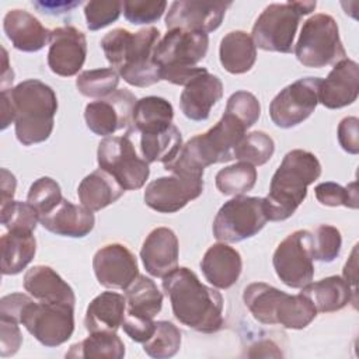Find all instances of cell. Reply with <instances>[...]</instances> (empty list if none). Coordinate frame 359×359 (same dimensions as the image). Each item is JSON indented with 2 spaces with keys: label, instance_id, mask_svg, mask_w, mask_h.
Segmentation results:
<instances>
[{
  "label": "cell",
  "instance_id": "cell-1",
  "mask_svg": "<svg viewBox=\"0 0 359 359\" xmlns=\"http://www.w3.org/2000/svg\"><path fill=\"white\" fill-rule=\"evenodd\" d=\"M163 289L170 297L174 317L188 328L213 334L223 324L222 294L203 285L196 273L187 266H177L163 278Z\"/></svg>",
  "mask_w": 359,
  "mask_h": 359
},
{
  "label": "cell",
  "instance_id": "cell-2",
  "mask_svg": "<svg viewBox=\"0 0 359 359\" xmlns=\"http://www.w3.org/2000/svg\"><path fill=\"white\" fill-rule=\"evenodd\" d=\"M160 41V31L154 27L130 32L123 28L109 31L101 39V48L111 67L133 87H150L161 80L160 67L153 53Z\"/></svg>",
  "mask_w": 359,
  "mask_h": 359
},
{
  "label": "cell",
  "instance_id": "cell-3",
  "mask_svg": "<svg viewBox=\"0 0 359 359\" xmlns=\"http://www.w3.org/2000/svg\"><path fill=\"white\" fill-rule=\"evenodd\" d=\"M245 130L247 128L236 116L224 112L215 126L182 144L178 154L164 164V170L172 174L203 177L206 167L234 158V150L245 136Z\"/></svg>",
  "mask_w": 359,
  "mask_h": 359
},
{
  "label": "cell",
  "instance_id": "cell-4",
  "mask_svg": "<svg viewBox=\"0 0 359 359\" xmlns=\"http://www.w3.org/2000/svg\"><path fill=\"white\" fill-rule=\"evenodd\" d=\"M320 175L321 164L316 154L302 149L286 153L271 180L269 192L264 198L268 220L289 219L306 199L307 187Z\"/></svg>",
  "mask_w": 359,
  "mask_h": 359
},
{
  "label": "cell",
  "instance_id": "cell-5",
  "mask_svg": "<svg viewBox=\"0 0 359 359\" xmlns=\"http://www.w3.org/2000/svg\"><path fill=\"white\" fill-rule=\"evenodd\" d=\"M7 91L14 108L18 142L24 146H31L48 140L52 135L57 111V98L52 87L41 80L29 79Z\"/></svg>",
  "mask_w": 359,
  "mask_h": 359
},
{
  "label": "cell",
  "instance_id": "cell-6",
  "mask_svg": "<svg viewBox=\"0 0 359 359\" xmlns=\"http://www.w3.org/2000/svg\"><path fill=\"white\" fill-rule=\"evenodd\" d=\"M243 300L252 317L266 325L279 324L289 330H303L316 317L313 302L303 294H287L264 282L250 283L243 293Z\"/></svg>",
  "mask_w": 359,
  "mask_h": 359
},
{
  "label": "cell",
  "instance_id": "cell-7",
  "mask_svg": "<svg viewBox=\"0 0 359 359\" xmlns=\"http://www.w3.org/2000/svg\"><path fill=\"white\" fill-rule=\"evenodd\" d=\"M208 48V34L168 29L153 53L154 63L160 67L161 80L187 86L192 79L208 72L205 67L196 66L205 59Z\"/></svg>",
  "mask_w": 359,
  "mask_h": 359
},
{
  "label": "cell",
  "instance_id": "cell-8",
  "mask_svg": "<svg viewBox=\"0 0 359 359\" xmlns=\"http://www.w3.org/2000/svg\"><path fill=\"white\" fill-rule=\"evenodd\" d=\"M316 1L272 3L255 20L251 38L257 48L266 52L290 53L300 18L314 11Z\"/></svg>",
  "mask_w": 359,
  "mask_h": 359
},
{
  "label": "cell",
  "instance_id": "cell-9",
  "mask_svg": "<svg viewBox=\"0 0 359 359\" xmlns=\"http://www.w3.org/2000/svg\"><path fill=\"white\" fill-rule=\"evenodd\" d=\"M297 60L306 67H325L346 57L337 21L328 14H314L304 21L294 46Z\"/></svg>",
  "mask_w": 359,
  "mask_h": 359
},
{
  "label": "cell",
  "instance_id": "cell-10",
  "mask_svg": "<svg viewBox=\"0 0 359 359\" xmlns=\"http://www.w3.org/2000/svg\"><path fill=\"white\" fill-rule=\"evenodd\" d=\"M266 222L264 198L238 195L219 209L212 229L217 241L240 243L258 234Z\"/></svg>",
  "mask_w": 359,
  "mask_h": 359
},
{
  "label": "cell",
  "instance_id": "cell-11",
  "mask_svg": "<svg viewBox=\"0 0 359 359\" xmlns=\"http://www.w3.org/2000/svg\"><path fill=\"white\" fill-rule=\"evenodd\" d=\"M20 324L43 346H59L73 335L74 307L35 302L29 297L21 309Z\"/></svg>",
  "mask_w": 359,
  "mask_h": 359
},
{
  "label": "cell",
  "instance_id": "cell-12",
  "mask_svg": "<svg viewBox=\"0 0 359 359\" xmlns=\"http://www.w3.org/2000/svg\"><path fill=\"white\" fill-rule=\"evenodd\" d=\"M97 161L125 191L140 189L150 175L149 163L137 156L128 135L104 137L97 149Z\"/></svg>",
  "mask_w": 359,
  "mask_h": 359
},
{
  "label": "cell",
  "instance_id": "cell-13",
  "mask_svg": "<svg viewBox=\"0 0 359 359\" xmlns=\"http://www.w3.org/2000/svg\"><path fill=\"white\" fill-rule=\"evenodd\" d=\"M311 233L296 230L279 243L272 264L278 278L292 289H302L314 278Z\"/></svg>",
  "mask_w": 359,
  "mask_h": 359
},
{
  "label": "cell",
  "instance_id": "cell-14",
  "mask_svg": "<svg viewBox=\"0 0 359 359\" xmlns=\"http://www.w3.org/2000/svg\"><path fill=\"white\" fill-rule=\"evenodd\" d=\"M320 77H303L286 86L269 104V116L278 128L303 123L318 104Z\"/></svg>",
  "mask_w": 359,
  "mask_h": 359
},
{
  "label": "cell",
  "instance_id": "cell-15",
  "mask_svg": "<svg viewBox=\"0 0 359 359\" xmlns=\"http://www.w3.org/2000/svg\"><path fill=\"white\" fill-rule=\"evenodd\" d=\"M136 97L129 90H116L108 97L88 102L84 109L87 128L98 136H112L118 130H126L129 136L133 128V108Z\"/></svg>",
  "mask_w": 359,
  "mask_h": 359
},
{
  "label": "cell",
  "instance_id": "cell-16",
  "mask_svg": "<svg viewBox=\"0 0 359 359\" xmlns=\"http://www.w3.org/2000/svg\"><path fill=\"white\" fill-rule=\"evenodd\" d=\"M203 177L172 174L151 181L144 189V203L158 213H174L203 192Z\"/></svg>",
  "mask_w": 359,
  "mask_h": 359
},
{
  "label": "cell",
  "instance_id": "cell-17",
  "mask_svg": "<svg viewBox=\"0 0 359 359\" xmlns=\"http://www.w3.org/2000/svg\"><path fill=\"white\" fill-rule=\"evenodd\" d=\"M230 6L231 1H172L165 15V27L209 34L220 27Z\"/></svg>",
  "mask_w": 359,
  "mask_h": 359
},
{
  "label": "cell",
  "instance_id": "cell-18",
  "mask_svg": "<svg viewBox=\"0 0 359 359\" xmlns=\"http://www.w3.org/2000/svg\"><path fill=\"white\" fill-rule=\"evenodd\" d=\"M93 269L98 283L108 289L125 290L139 276L136 257L119 243L101 247L93 258Z\"/></svg>",
  "mask_w": 359,
  "mask_h": 359
},
{
  "label": "cell",
  "instance_id": "cell-19",
  "mask_svg": "<svg viewBox=\"0 0 359 359\" xmlns=\"http://www.w3.org/2000/svg\"><path fill=\"white\" fill-rule=\"evenodd\" d=\"M87 56V39L84 32L73 25L57 27L50 32L48 66L62 77L76 76Z\"/></svg>",
  "mask_w": 359,
  "mask_h": 359
},
{
  "label": "cell",
  "instance_id": "cell-20",
  "mask_svg": "<svg viewBox=\"0 0 359 359\" xmlns=\"http://www.w3.org/2000/svg\"><path fill=\"white\" fill-rule=\"evenodd\" d=\"M359 93V66L352 59L334 65L327 79L321 80L318 102L328 109H339L356 101Z\"/></svg>",
  "mask_w": 359,
  "mask_h": 359
},
{
  "label": "cell",
  "instance_id": "cell-21",
  "mask_svg": "<svg viewBox=\"0 0 359 359\" xmlns=\"http://www.w3.org/2000/svg\"><path fill=\"white\" fill-rule=\"evenodd\" d=\"M178 238L168 227H157L149 233L140 250V258L147 273L164 278L178 266Z\"/></svg>",
  "mask_w": 359,
  "mask_h": 359
},
{
  "label": "cell",
  "instance_id": "cell-22",
  "mask_svg": "<svg viewBox=\"0 0 359 359\" xmlns=\"http://www.w3.org/2000/svg\"><path fill=\"white\" fill-rule=\"evenodd\" d=\"M223 97L222 80L205 72L192 79L181 93L180 108L182 114L195 122L206 121L213 105Z\"/></svg>",
  "mask_w": 359,
  "mask_h": 359
},
{
  "label": "cell",
  "instance_id": "cell-23",
  "mask_svg": "<svg viewBox=\"0 0 359 359\" xmlns=\"http://www.w3.org/2000/svg\"><path fill=\"white\" fill-rule=\"evenodd\" d=\"M39 223L43 229L56 236L81 238L94 229L95 217L86 206L62 199L53 210L39 217Z\"/></svg>",
  "mask_w": 359,
  "mask_h": 359
},
{
  "label": "cell",
  "instance_id": "cell-24",
  "mask_svg": "<svg viewBox=\"0 0 359 359\" xmlns=\"http://www.w3.org/2000/svg\"><path fill=\"white\" fill-rule=\"evenodd\" d=\"M3 29L11 45L22 52H38L49 41L50 32L25 10H10L3 20Z\"/></svg>",
  "mask_w": 359,
  "mask_h": 359
},
{
  "label": "cell",
  "instance_id": "cell-25",
  "mask_svg": "<svg viewBox=\"0 0 359 359\" xmlns=\"http://www.w3.org/2000/svg\"><path fill=\"white\" fill-rule=\"evenodd\" d=\"M201 269L210 285L217 289H229L241 275V255L226 243L213 244L206 250L201 261Z\"/></svg>",
  "mask_w": 359,
  "mask_h": 359
},
{
  "label": "cell",
  "instance_id": "cell-26",
  "mask_svg": "<svg viewBox=\"0 0 359 359\" xmlns=\"http://www.w3.org/2000/svg\"><path fill=\"white\" fill-rule=\"evenodd\" d=\"M24 289L38 302L76 304V294L67 282L48 265H35L24 275Z\"/></svg>",
  "mask_w": 359,
  "mask_h": 359
},
{
  "label": "cell",
  "instance_id": "cell-27",
  "mask_svg": "<svg viewBox=\"0 0 359 359\" xmlns=\"http://www.w3.org/2000/svg\"><path fill=\"white\" fill-rule=\"evenodd\" d=\"M126 311V297L116 292H102L95 296L86 311L84 325L91 332H116Z\"/></svg>",
  "mask_w": 359,
  "mask_h": 359
},
{
  "label": "cell",
  "instance_id": "cell-28",
  "mask_svg": "<svg viewBox=\"0 0 359 359\" xmlns=\"http://www.w3.org/2000/svg\"><path fill=\"white\" fill-rule=\"evenodd\" d=\"M302 293L306 294L314 304L317 313H334L344 309L349 302L356 307V293L346 283L342 276L334 275L324 278L318 282H310L302 287Z\"/></svg>",
  "mask_w": 359,
  "mask_h": 359
},
{
  "label": "cell",
  "instance_id": "cell-29",
  "mask_svg": "<svg viewBox=\"0 0 359 359\" xmlns=\"http://www.w3.org/2000/svg\"><path fill=\"white\" fill-rule=\"evenodd\" d=\"M123 192L125 189L119 185V182L101 168L86 175L77 188V195L81 205L91 212H98L116 202Z\"/></svg>",
  "mask_w": 359,
  "mask_h": 359
},
{
  "label": "cell",
  "instance_id": "cell-30",
  "mask_svg": "<svg viewBox=\"0 0 359 359\" xmlns=\"http://www.w3.org/2000/svg\"><path fill=\"white\" fill-rule=\"evenodd\" d=\"M219 59L224 70L231 74H243L252 69L257 60V46L245 31H231L223 36L219 48Z\"/></svg>",
  "mask_w": 359,
  "mask_h": 359
},
{
  "label": "cell",
  "instance_id": "cell-31",
  "mask_svg": "<svg viewBox=\"0 0 359 359\" xmlns=\"http://www.w3.org/2000/svg\"><path fill=\"white\" fill-rule=\"evenodd\" d=\"M1 248V273L17 275L34 259L36 252V240L34 231L7 230L0 240Z\"/></svg>",
  "mask_w": 359,
  "mask_h": 359
},
{
  "label": "cell",
  "instance_id": "cell-32",
  "mask_svg": "<svg viewBox=\"0 0 359 359\" xmlns=\"http://www.w3.org/2000/svg\"><path fill=\"white\" fill-rule=\"evenodd\" d=\"M172 105L163 97H143L133 108V128L140 135L164 132L172 125Z\"/></svg>",
  "mask_w": 359,
  "mask_h": 359
},
{
  "label": "cell",
  "instance_id": "cell-33",
  "mask_svg": "<svg viewBox=\"0 0 359 359\" xmlns=\"http://www.w3.org/2000/svg\"><path fill=\"white\" fill-rule=\"evenodd\" d=\"M125 297L128 314L154 318L163 307V293L154 280L144 275H139L125 289Z\"/></svg>",
  "mask_w": 359,
  "mask_h": 359
},
{
  "label": "cell",
  "instance_id": "cell-34",
  "mask_svg": "<svg viewBox=\"0 0 359 359\" xmlns=\"http://www.w3.org/2000/svg\"><path fill=\"white\" fill-rule=\"evenodd\" d=\"M125 356V344L116 332H91L86 339L73 344L66 358H107L121 359Z\"/></svg>",
  "mask_w": 359,
  "mask_h": 359
},
{
  "label": "cell",
  "instance_id": "cell-35",
  "mask_svg": "<svg viewBox=\"0 0 359 359\" xmlns=\"http://www.w3.org/2000/svg\"><path fill=\"white\" fill-rule=\"evenodd\" d=\"M182 147V136L180 129L172 123L168 129L158 133L140 136V151L143 158L150 164L171 161Z\"/></svg>",
  "mask_w": 359,
  "mask_h": 359
},
{
  "label": "cell",
  "instance_id": "cell-36",
  "mask_svg": "<svg viewBox=\"0 0 359 359\" xmlns=\"http://www.w3.org/2000/svg\"><path fill=\"white\" fill-rule=\"evenodd\" d=\"M216 188L223 195L238 196L251 191L257 182V168L245 161L219 170L215 178Z\"/></svg>",
  "mask_w": 359,
  "mask_h": 359
},
{
  "label": "cell",
  "instance_id": "cell-37",
  "mask_svg": "<svg viewBox=\"0 0 359 359\" xmlns=\"http://www.w3.org/2000/svg\"><path fill=\"white\" fill-rule=\"evenodd\" d=\"M119 74L112 67L81 72L76 79L80 94L88 98H104L118 90Z\"/></svg>",
  "mask_w": 359,
  "mask_h": 359
},
{
  "label": "cell",
  "instance_id": "cell-38",
  "mask_svg": "<svg viewBox=\"0 0 359 359\" xmlns=\"http://www.w3.org/2000/svg\"><path fill=\"white\" fill-rule=\"evenodd\" d=\"M181 346V331L170 321H156L153 335L143 342V351L156 359L172 358Z\"/></svg>",
  "mask_w": 359,
  "mask_h": 359
},
{
  "label": "cell",
  "instance_id": "cell-39",
  "mask_svg": "<svg viewBox=\"0 0 359 359\" xmlns=\"http://www.w3.org/2000/svg\"><path fill=\"white\" fill-rule=\"evenodd\" d=\"M275 142L262 130L247 133L234 150V158L255 165H264L273 156Z\"/></svg>",
  "mask_w": 359,
  "mask_h": 359
},
{
  "label": "cell",
  "instance_id": "cell-40",
  "mask_svg": "<svg viewBox=\"0 0 359 359\" xmlns=\"http://www.w3.org/2000/svg\"><path fill=\"white\" fill-rule=\"evenodd\" d=\"M62 199V189L50 177H41L34 181L27 195V202L35 208L39 216L53 210Z\"/></svg>",
  "mask_w": 359,
  "mask_h": 359
},
{
  "label": "cell",
  "instance_id": "cell-41",
  "mask_svg": "<svg viewBox=\"0 0 359 359\" xmlns=\"http://www.w3.org/2000/svg\"><path fill=\"white\" fill-rule=\"evenodd\" d=\"M39 217V213L28 202L11 201L0 206V222L7 230L34 231Z\"/></svg>",
  "mask_w": 359,
  "mask_h": 359
},
{
  "label": "cell",
  "instance_id": "cell-42",
  "mask_svg": "<svg viewBox=\"0 0 359 359\" xmlns=\"http://www.w3.org/2000/svg\"><path fill=\"white\" fill-rule=\"evenodd\" d=\"M341 231L331 224H320L311 233L313 258L320 262H332L341 252Z\"/></svg>",
  "mask_w": 359,
  "mask_h": 359
},
{
  "label": "cell",
  "instance_id": "cell-43",
  "mask_svg": "<svg viewBox=\"0 0 359 359\" xmlns=\"http://www.w3.org/2000/svg\"><path fill=\"white\" fill-rule=\"evenodd\" d=\"M317 201L325 206H346L351 209H358V188L356 181H352L346 187L335 182H321L314 188Z\"/></svg>",
  "mask_w": 359,
  "mask_h": 359
},
{
  "label": "cell",
  "instance_id": "cell-44",
  "mask_svg": "<svg viewBox=\"0 0 359 359\" xmlns=\"http://www.w3.org/2000/svg\"><path fill=\"white\" fill-rule=\"evenodd\" d=\"M123 8L121 0H91L84 6V15L87 28L90 31H98L109 24L115 22Z\"/></svg>",
  "mask_w": 359,
  "mask_h": 359
},
{
  "label": "cell",
  "instance_id": "cell-45",
  "mask_svg": "<svg viewBox=\"0 0 359 359\" xmlns=\"http://www.w3.org/2000/svg\"><path fill=\"white\" fill-rule=\"evenodd\" d=\"M226 112L236 116L247 129H250L261 116V105L254 94L240 90L229 97Z\"/></svg>",
  "mask_w": 359,
  "mask_h": 359
},
{
  "label": "cell",
  "instance_id": "cell-46",
  "mask_svg": "<svg viewBox=\"0 0 359 359\" xmlns=\"http://www.w3.org/2000/svg\"><path fill=\"white\" fill-rule=\"evenodd\" d=\"M165 7L167 1L164 0H126L123 1V14L130 24H151L161 18Z\"/></svg>",
  "mask_w": 359,
  "mask_h": 359
},
{
  "label": "cell",
  "instance_id": "cell-47",
  "mask_svg": "<svg viewBox=\"0 0 359 359\" xmlns=\"http://www.w3.org/2000/svg\"><path fill=\"white\" fill-rule=\"evenodd\" d=\"M18 321L0 317V355L1 358L13 356L22 344V334Z\"/></svg>",
  "mask_w": 359,
  "mask_h": 359
},
{
  "label": "cell",
  "instance_id": "cell-48",
  "mask_svg": "<svg viewBox=\"0 0 359 359\" xmlns=\"http://www.w3.org/2000/svg\"><path fill=\"white\" fill-rule=\"evenodd\" d=\"M122 328L132 341L143 344L153 335L156 330V321H153V318H146V317H139V316L125 313Z\"/></svg>",
  "mask_w": 359,
  "mask_h": 359
},
{
  "label": "cell",
  "instance_id": "cell-49",
  "mask_svg": "<svg viewBox=\"0 0 359 359\" xmlns=\"http://www.w3.org/2000/svg\"><path fill=\"white\" fill-rule=\"evenodd\" d=\"M359 119L356 116H346L338 125V142L341 147L349 154L359 151Z\"/></svg>",
  "mask_w": 359,
  "mask_h": 359
},
{
  "label": "cell",
  "instance_id": "cell-50",
  "mask_svg": "<svg viewBox=\"0 0 359 359\" xmlns=\"http://www.w3.org/2000/svg\"><path fill=\"white\" fill-rule=\"evenodd\" d=\"M32 4L43 14H62L80 6L81 1H34Z\"/></svg>",
  "mask_w": 359,
  "mask_h": 359
},
{
  "label": "cell",
  "instance_id": "cell-51",
  "mask_svg": "<svg viewBox=\"0 0 359 359\" xmlns=\"http://www.w3.org/2000/svg\"><path fill=\"white\" fill-rule=\"evenodd\" d=\"M1 180H0V191H1V206L7 205L13 201L17 187V180L14 174H11L7 168H1Z\"/></svg>",
  "mask_w": 359,
  "mask_h": 359
},
{
  "label": "cell",
  "instance_id": "cell-52",
  "mask_svg": "<svg viewBox=\"0 0 359 359\" xmlns=\"http://www.w3.org/2000/svg\"><path fill=\"white\" fill-rule=\"evenodd\" d=\"M14 108L8 95V91H1V129H6L11 122H14Z\"/></svg>",
  "mask_w": 359,
  "mask_h": 359
},
{
  "label": "cell",
  "instance_id": "cell-53",
  "mask_svg": "<svg viewBox=\"0 0 359 359\" xmlns=\"http://www.w3.org/2000/svg\"><path fill=\"white\" fill-rule=\"evenodd\" d=\"M344 279L352 287V290L356 293V245L352 251L351 259L346 261V264L344 266Z\"/></svg>",
  "mask_w": 359,
  "mask_h": 359
},
{
  "label": "cell",
  "instance_id": "cell-54",
  "mask_svg": "<svg viewBox=\"0 0 359 359\" xmlns=\"http://www.w3.org/2000/svg\"><path fill=\"white\" fill-rule=\"evenodd\" d=\"M1 52H3V69H1V91L4 90H8V86L13 84V80H14V72L8 63V55H7V50L4 48H1Z\"/></svg>",
  "mask_w": 359,
  "mask_h": 359
}]
</instances>
